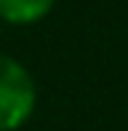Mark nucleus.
<instances>
[{
    "label": "nucleus",
    "mask_w": 128,
    "mask_h": 131,
    "mask_svg": "<svg viewBox=\"0 0 128 131\" xmlns=\"http://www.w3.org/2000/svg\"><path fill=\"white\" fill-rule=\"evenodd\" d=\"M37 107V86L19 59L0 53V131H19Z\"/></svg>",
    "instance_id": "f257e3e1"
},
{
    "label": "nucleus",
    "mask_w": 128,
    "mask_h": 131,
    "mask_svg": "<svg viewBox=\"0 0 128 131\" xmlns=\"http://www.w3.org/2000/svg\"><path fill=\"white\" fill-rule=\"evenodd\" d=\"M56 0H0V24L32 27L54 11Z\"/></svg>",
    "instance_id": "f03ea898"
},
{
    "label": "nucleus",
    "mask_w": 128,
    "mask_h": 131,
    "mask_svg": "<svg viewBox=\"0 0 128 131\" xmlns=\"http://www.w3.org/2000/svg\"><path fill=\"white\" fill-rule=\"evenodd\" d=\"M0 27H3V24H0Z\"/></svg>",
    "instance_id": "7ed1b4c3"
}]
</instances>
